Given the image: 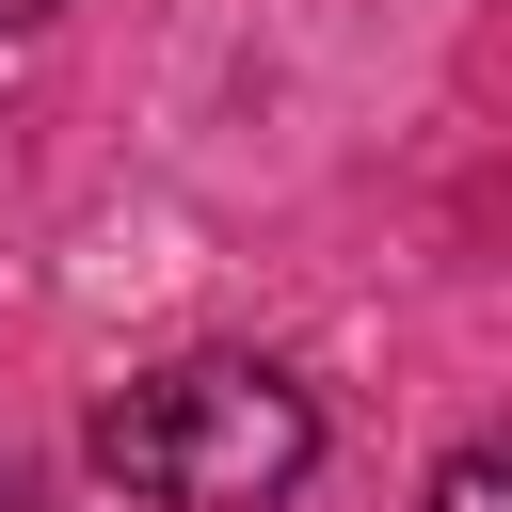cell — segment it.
Wrapping results in <instances>:
<instances>
[{
  "label": "cell",
  "instance_id": "obj_1",
  "mask_svg": "<svg viewBox=\"0 0 512 512\" xmlns=\"http://www.w3.org/2000/svg\"><path fill=\"white\" fill-rule=\"evenodd\" d=\"M96 464L160 512H272L304 464H320V400L256 352H192V368H144L112 416H96Z\"/></svg>",
  "mask_w": 512,
  "mask_h": 512
},
{
  "label": "cell",
  "instance_id": "obj_2",
  "mask_svg": "<svg viewBox=\"0 0 512 512\" xmlns=\"http://www.w3.org/2000/svg\"><path fill=\"white\" fill-rule=\"evenodd\" d=\"M432 512H512V464H496V448H464V464L432 480Z\"/></svg>",
  "mask_w": 512,
  "mask_h": 512
},
{
  "label": "cell",
  "instance_id": "obj_3",
  "mask_svg": "<svg viewBox=\"0 0 512 512\" xmlns=\"http://www.w3.org/2000/svg\"><path fill=\"white\" fill-rule=\"evenodd\" d=\"M0 16H32V0H0Z\"/></svg>",
  "mask_w": 512,
  "mask_h": 512
}]
</instances>
